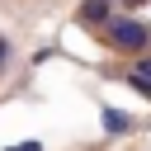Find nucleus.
I'll use <instances>...</instances> for the list:
<instances>
[{
    "label": "nucleus",
    "instance_id": "5",
    "mask_svg": "<svg viewBox=\"0 0 151 151\" xmlns=\"http://www.w3.org/2000/svg\"><path fill=\"white\" fill-rule=\"evenodd\" d=\"M5 151H14V146H5Z\"/></svg>",
    "mask_w": 151,
    "mask_h": 151
},
{
    "label": "nucleus",
    "instance_id": "2",
    "mask_svg": "<svg viewBox=\"0 0 151 151\" xmlns=\"http://www.w3.org/2000/svg\"><path fill=\"white\" fill-rule=\"evenodd\" d=\"M80 19L85 24H109V0H85L80 5Z\"/></svg>",
    "mask_w": 151,
    "mask_h": 151
},
{
    "label": "nucleus",
    "instance_id": "1",
    "mask_svg": "<svg viewBox=\"0 0 151 151\" xmlns=\"http://www.w3.org/2000/svg\"><path fill=\"white\" fill-rule=\"evenodd\" d=\"M109 38H113L118 52H142L151 42V28L142 19H109Z\"/></svg>",
    "mask_w": 151,
    "mask_h": 151
},
{
    "label": "nucleus",
    "instance_id": "3",
    "mask_svg": "<svg viewBox=\"0 0 151 151\" xmlns=\"http://www.w3.org/2000/svg\"><path fill=\"white\" fill-rule=\"evenodd\" d=\"M127 127H132V118L123 109H104V132H127Z\"/></svg>",
    "mask_w": 151,
    "mask_h": 151
},
{
    "label": "nucleus",
    "instance_id": "4",
    "mask_svg": "<svg viewBox=\"0 0 151 151\" xmlns=\"http://www.w3.org/2000/svg\"><path fill=\"white\" fill-rule=\"evenodd\" d=\"M14 151H42V146H38V142H24V146H14Z\"/></svg>",
    "mask_w": 151,
    "mask_h": 151
}]
</instances>
